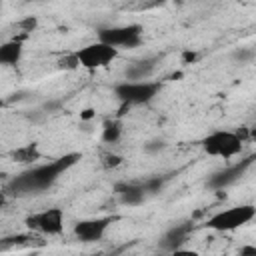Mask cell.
Wrapping results in <instances>:
<instances>
[{
  "mask_svg": "<svg viewBox=\"0 0 256 256\" xmlns=\"http://www.w3.org/2000/svg\"><path fill=\"white\" fill-rule=\"evenodd\" d=\"M82 156L78 152H68L64 156H58L56 160L48 162V164H40L34 166L30 170H24L22 174H18L16 178H12L8 190L16 196H34V194H42L44 190H48L58 178L60 174H64L66 170H70L74 164H78Z\"/></svg>",
  "mask_w": 256,
  "mask_h": 256,
  "instance_id": "1",
  "label": "cell"
},
{
  "mask_svg": "<svg viewBox=\"0 0 256 256\" xmlns=\"http://www.w3.org/2000/svg\"><path fill=\"white\" fill-rule=\"evenodd\" d=\"M160 82H152V80H124L120 84L114 86V96L122 102L124 108L130 106H140V104H148L156 98V94L160 92Z\"/></svg>",
  "mask_w": 256,
  "mask_h": 256,
  "instance_id": "2",
  "label": "cell"
},
{
  "mask_svg": "<svg viewBox=\"0 0 256 256\" xmlns=\"http://www.w3.org/2000/svg\"><path fill=\"white\" fill-rule=\"evenodd\" d=\"M202 150L208 156L230 160L242 152V136L232 130H212L202 138Z\"/></svg>",
  "mask_w": 256,
  "mask_h": 256,
  "instance_id": "3",
  "label": "cell"
},
{
  "mask_svg": "<svg viewBox=\"0 0 256 256\" xmlns=\"http://www.w3.org/2000/svg\"><path fill=\"white\" fill-rule=\"evenodd\" d=\"M254 218H256L254 204H238V206H230V208H224V210H218L216 214H212L206 220V226L212 230H218V232H230V230L246 226Z\"/></svg>",
  "mask_w": 256,
  "mask_h": 256,
  "instance_id": "4",
  "label": "cell"
},
{
  "mask_svg": "<svg viewBox=\"0 0 256 256\" xmlns=\"http://www.w3.org/2000/svg\"><path fill=\"white\" fill-rule=\"evenodd\" d=\"M118 52H120L118 48H114L102 40H96V42L82 46L74 56H76L78 66H82L86 70H100V68H106L108 64H112L118 58Z\"/></svg>",
  "mask_w": 256,
  "mask_h": 256,
  "instance_id": "5",
  "label": "cell"
},
{
  "mask_svg": "<svg viewBox=\"0 0 256 256\" xmlns=\"http://www.w3.org/2000/svg\"><path fill=\"white\" fill-rule=\"evenodd\" d=\"M144 28L140 24H120L98 30V40L114 46V48H136L142 44Z\"/></svg>",
  "mask_w": 256,
  "mask_h": 256,
  "instance_id": "6",
  "label": "cell"
},
{
  "mask_svg": "<svg viewBox=\"0 0 256 256\" xmlns=\"http://www.w3.org/2000/svg\"><path fill=\"white\" fill-rule=\"evenodd\" d=\"M26 226L34 232L56 236L64 230V212L60 208H46V210L34 212L26 218Z\"/></svg>",
  "mask_w": 256,
  "mask_h": 256,
  "instance_id": "7",
  "label": "cell"
},
{
  "mask_svg": "<svg viewBox=\"0 0 256 256\" xmlns=\"http://www.w3.org/2000/svg\"><path fill=\"white\" fill-rule=\"evenodd\" d=\"M114 222L112 216H100V218H86L78 220L74 224V236L80 242H98L104 238L108 226Z\"/></svg>",
  "mask_w": 256,
  "mask_h": 256,
  "instance_id": "8",
  "label": "cell"
},
{
  "mask_svg": "<svg viewBox=\"0 0 256 256\" xmlns=\"http://www.w3.org/2000/svg\"><path fill=\"white\" fill-rule=\"evenodd\" d=\"M254 160H256V154H252V156H248V158H244V160H240V162H236V164H228L226 168L214 172V174L208 178V186L214 188V190H222V188L234 184L236 180H240V178L244 176V172L248 170V166H252Z\"/></svg>",
  "mask_w": 256,
  "mask_h": 256,
  "instance_id": "9",
  "label": "cell"
},
{
  "mask_svg": "<svg viewBox=\"0 0 256 256\" xmlns=\"http://www.w3.org/2000/svg\"><path fill=\"white\" fill-rule=\"evenodd\" d=\"M22 54H24V42H22V38L6 40L0 46V64L14 66V64H18L22 60Z\"/></svg>",
  "mask_w": 256,
  "mask_h": 256,
  "instance_id": "10",
  "label": "cell"
},
{
  "mask_svg": "<svg viewBox=\"0 0 256 256\" xmlns=\"http://www.w3.org/2000/svg\"><path fill=\"white\" fill-rule=\"evenodd\" d=\"M116 192H118L122 204L138 206V204L144 202L148 190H146L144 184H118V186H116Z\"/></svg>",
  "mask_w": 256,
  "mask_h": 256,
  "instance_id": "11",
  "label": "cell"
},
{
  "mask_svg": "<svg viewBox=\"0 0 256 256\" xmlns=\"http://www.w3.org/2000/svg\"><path fill=\"white\" fill-rule=\"evenodd\" d=\"M188 232H190V224H180V226L170 228L162 240V246L168 250H178V246L188 238Z\"/></svg>",
  "mask_w": 256,
  "mask_h": 256,
  "instance_id": "12",
  "label": "cell"
},
{
  "mask_svg": "<svg viewBox=\"0 0 256 256\" xmlns=\"http://www.w3.org/2000/svg\"><path fill=\"white\" fill-rule=\"evenodd\" d=\"M120 134H122V124H120L118 120H106V122H104V126H102V140H104L106 144L118 142Z\"/></svg>",
  "mask_w": 256,
  "mask_h": 256,
  "instance_id": "13",
  "label": "cell"
},
{
  "mask_svg": "<svg viewBox=\"0 0 256 256\" xmlns=\"http://www.w3.org/2000/svg\"><path fill=\"white\" fill-rule=\"evenodd\" d=\"M14 160L16 162H34V160H38L40 158V150H38V144H26V146H22V148H18V150H14Z\"/></svg>",
  "mask_w": 256,
  "mask_h": 256,
  "instance_id": "14",
  "label": "cell"
},
{
  "mask_svg": "<svg viewBox=\"0 0 256 256\" xmlns=\"http://www.w3.org/2000/svg\"><path fill=\"white\" fill-rule=\"evenodd\" d=\"M240 254H256V248H252V246H244V248H240Z\"/></svg>",
  "mask_w": 256,
  "mask_h": 256,
  "instance_id": "15",
  "label": "cell"
},
{
  "mask_svg": "<svg viewBox=\"0 0 256 256\" xmlns=\"http://www.w3.org/2000/svg\"><path fill=\"white\" fill-rule=\"evenodd\" d=\"M92 116V110H84V114H82V118H90Z\"/></svg>",
  "mask_w": 256,
  "mask_h": 256,
  "instance_id": "16",
  "label": "cell"
}]
</instances>
